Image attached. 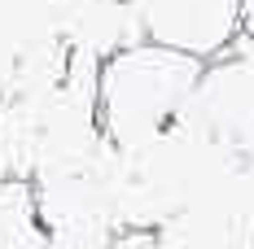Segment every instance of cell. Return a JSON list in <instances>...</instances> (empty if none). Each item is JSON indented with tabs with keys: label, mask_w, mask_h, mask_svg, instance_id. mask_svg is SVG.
<instances>
[{
	"label": "cell",
	"mask_w": 254,
	"mask_h": 249,
	"mask_svg": "<svg viewBox=\"0 0 254 249\" xmlns=\"http://www.w3.org/2000/svg\"><path fill=\"white\" fill-rule=\"evenodd\" d=\"M206 61L184 57L162 44H131L101 61L97 79V118L114 149H136L184 114Z\"/></svg>",
	"instance_id": "1"
},
{
	"label": "cell",
	"mask_w": 254,
	"mask_h": 249,
	"mask_svg": "<svg viewBox=\"0 0 254 249\" xmlns=\"http://www.w3.org/2000/svg\"><path fill=\"white\" fill-rule=\"evenodd\" d=\"M101 153L79 171H57V175L31 179L35 223L44 232L49 249H105L114 236H123Z\"/></svg>",
	"instance_id": "2"
},
{
	"label": "cell",
	"mask_w": 254,
	"mask_h": 249,
	"mask_svg": "<svg viewBox=\"0 0 254 249\" xmlns=\"http://www.w3.org/2000/svg\"><path fill=\"white\" fill-rule=\"evenodd\" d=\"M180 118L232 153H254V61L241 52L206 61Z\"/></svg>",
	"instance_id": "3"
},
{
	"label": "cell",
	"mask_w": 254,
	"mask_h": 249,
	"mask_svg": "<svg viewBox=\"0 0 254 249\" xmlns=\"http://www.w3.org/2000/svg\"><path fill=\"white\" fill-rule=\"evenodd\" d=\"M149 44L176 49L197 61L232 52L246 0H131Z\"/></svg>",
	"instance_id": "4"
},
{
	"label": "cell",
	"mask_w": 254,
	"mask_h": 249,
	"mask_svg": "<svg viewBox=\"0 0 254 249\" xmlns=\"http://www.w3.org/2000/svg\"><path fill=\"white\" fill-rule=\"evenodd\" d=\"M232 52H241V57L254 61V0H246V9H241V31H237Z\"/></svg>",
	"instance_id": "5"
},
{
	"label": "cell",
	"mask_w": 254,
	"mask_h": 249,
	"mask_svg": "<svg viewBox=\"0 0 254 249\" xmlns=\"http://www.w3.org/2000/svg\"><path fill=\"white\" fill-rule=\"evenodd\" d=\"M105 249H153V232H123V236H114Z\"/></svg>",
	"instance_id": "6"
}]
</instances>
